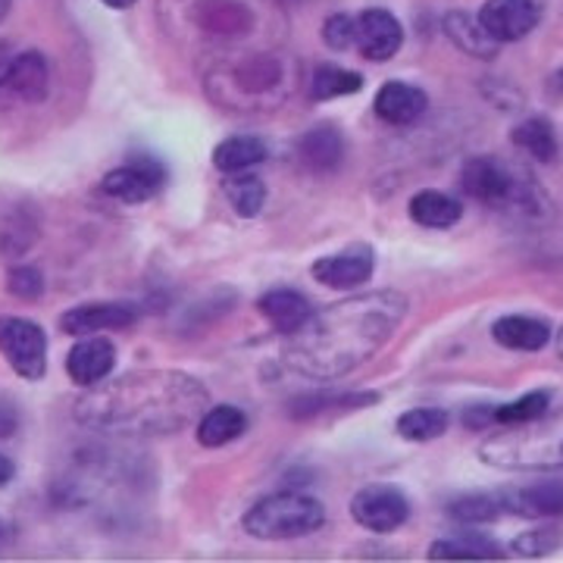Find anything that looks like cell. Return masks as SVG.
I'll list each match as a JSON object with an SVG mask.
<instances>
[{
	"label": "cell",
	"mask_w": 563,
	"mask_h": 563,
	"mask_svg": "<svg viewBox=\"0 0 563 563\" xmlns=\"http://www.w3.org/2000/svg\"><path fill=\"white\" fill-rule=\"evenodd\" d=\"M404 317L407 298L391 288L329 303L285 335L279 363L301 379L335 383L383 351Z\"/></svg>",
	"instance_id": "cell-1"
},
{
	"label": "cell",
	"mask_w": 563,
	"mask_h": 563,
	"mask_svg": "<svg viewBox=\"0 0 563 563\" xmlns=\"http://www.w3.org/2000/svg\"><path fill=\"white\" fill-rule=\"evenodd\" d=\"M210 391L181 369L125 373L91 385L76 401L85 429L120 439H163L201 420Z\"/></svg>",
	"instance_id": "cell-2"
},
{
	"label": "cell",
	"mask_w": 563,
	"mask_h": 563,
	"mask_svg": "<svg viewBox=\"0 0 563 563\" xmlns=\"http://www.w3.org/2000/svg\"><path fill=\"white\" fill-rule=\"evenodd\" d=\"M488 466L510 473H554L563 470V407L544 410L536 420L504 426L479 451Z\"/></svg>",
	"instance_id": "cell-3"
},
{
	"label": "cell",
	"mask_w": 563,
	"mask_h": 563,
	"mask_svg": "<svg viewBox=\"0 0 563 563\" xmlns=\"http://www.w3.org/2000/svg\"><path fill=\"white\" fill-rule=\"evenodd\" d=\"M461 188L473 201L504 210V213H520L529 220L548 210V195L542 191V185L532 176H526L523 169L498 161V157L466 161L461 173Z\"/></svg>",
	"instance_id": "cell-4"
},
{
	"label": "cell",
	"mask_w": 563,
	"mask_h": 563,
	"mask_svg": "<svg viewBox=\"0 0 563 563\" xmlns=\"http://www.w3.org/2000/svg\"><path fill=\"white\" fill-rule=\"evenodd\" d=\"M325 523V510L317 498L303 492H276L254 504L242 517L244 532L261 542H288L317 532Z\"/></svg>",
	"instance_id": "cell-5"
},
{
	"label": "cell",
	"mask_w": 563,
	"mask_h": 563,
	"mask_svg": "<svg viewBox=\"0 0 563 563\" xmlns=\"http://www.w3.org/2000/svg\"><path fill=\"white\" fill-rule=\"evenodd\" d=\"M0 354L25 383H38L47 373V335L25 317H0Z\"/></svg>",
	"instance_id": "cell-6"
},
{
	"label": "cell",
	"mask_w": 563,
	"mask_h": 563,
	"mask_svg": "<svg viewBox=\"0 0 563 563\" xmlns=\"http://www.w3.org/2000/svg\"><path fill=\"white\" fill-rule=\"evenodd\" d=\"M166 181V169L163 163L154 157V154H144V151H135L129 154L122 166L110 169L103 176L101 188L103 195H110L113 201L122 203H147Z\"/></svg>",
	"instance_id": "cell-7"
},
{
	"label": "cell",
	"mask_w": 563,
	"mask_h": 563,
	"mask_svg": "<svg viewBox=\"0 0 563 563\" xmlns=\"http://www.w3.org/2000/svg\"><path fill=\"white\" fill-rule=\"evenodd\" d=\"M351 517L369 532H395L410 520V501L395 485H366L351 498Z\"/></svg>",
	"instance_id": "cell-8"
},
{
	"label": "cell",
	"mask_w": 563,
	"mask_h": 563,
	"mask_svg": "<svg viewBox=\"0 0 563 563\" xmlns=\"http://www.w3.org/2000/svg\"><path fill=\"white\" fill-rule=\"evenodd\" d=\"M476 20L495 44H510L523 41L539 25L542 7L539 0H485Z\"/></svg>",
	"instance_id": "cell-9"
},
{
	"label": "cell",
	"mask_w": 563,
	"mask_h": 563,
	"mask_svg": "<svg viewBox=\"0 0 563 563\" xmlns=\"http://www.w3.org/2000/svg\"><path fill=\"white\" fill-rule=\"evenodd\" d=\"M404 44V25L395 13L388 10H363L354 25V47L361 51L366 60L385 63L391 60Z\"/></svg>",
	"instance_id": "cell-10"
},
{
	"label": "cell",
	"mask_w": 563,
	"mask_h": 563,
	"mask_svg": "<svg viewBox=\"0 0 563 563\" xmlns=\"http://www.w3.org/2000/svg\"><path fill=\"white\" fill-rule=\"evenodd\" d=\"M501 510L523 517V520H554L563 517V483L561 479H539V483L510 485L498 495Z\"/></svg>",
	"instance_id": "cell-11"
},
{
	"label": "cell",
	"mask_w": 563,
	"mask_h": 563,
	"mask_svg": "<svg viewBox=\"0 0 563 563\" xmlns=\"http://www.w3.org/2000/svg\"><path fill=\"white\" fill-rule=\"evenodd\" d=\"M376 269V254L369 244H351L339 254H329L313 263V279L325 285V288H335V291H351L363 282L373 276Z\"/></svg>",
	"instance_id": "cell-12"
},
{
	"label": "cell",
	"mask_w": 563,
	"mask_h": 563,
	"mask_svg": "<svg viewBox=\"0 0 563 563\" xmlns=\"http://www.w3.org/2000/svg\"><path fill=\"white\" fill-rule=\"evenodd\" d=\"M135 320H139L135 303L95 301L66 310L60 317V329L66 335L85 339V335H98V332H107V329H129Z\"/></svg>",
	"instance_id": "cell-13"
},
{
	"label": "cell",
	"mask_w": 563,
	"mask_h": 563,
	"mask_svg": "<svg viewBox=\"0 0 563 563\" xmlns=\"http://www.w3.org/2000/svg\"><path fill=\"white\" fill-rule=\"evenodd\" d=\"M117 366V344L103 335H85L79 344L66 354V376L81 388L103 383Z\"/></svg>",
	"instance_id": "cell-14"
},
{
	"label": "cell",
	"mask_w": 563,
	"mask_h": 563,
	"mask_svg": "<svg viewBox=\"0 0 563 563\" xmlns=\"http://www.w3.org/2000/svg\"><path fill=\"white\" fill-rule=\"evenodd\" d=\"M13 98L25 103H41L51 91V66L41 51H22L13 54L10 73H7V88Z\"/></svg>",
	"instance_id": "cell-15"
},
{
	"label": "cell",
	"mask_w": 563,
	"mask_h": 563,
	"mask_svg": "<svg viewBox=\"0 0 563 563\" xmlns=\"http://www.w3.org/2000/svg\"><path fill=\"white\" fill-rule=\"evenodd\" d=\"M426 91L407 81H385L376 95V117L388 125H413L426 113Z\"/></svg>",
	"instance_id": "cell-16"
},
{
	"label": "cell",
	"mask_w": 563,
	"mask_h": 563,
	"mask_svg": "<svg viewBox=\"0 0 563 563\" xmlns=\"http://www.w3.org/2000/svg\"><path fill=\"white\" fill-rule=\"evenodd\" d=\"M298 157L307 169L313 173H332L344 161V139L342 132L329 122H322L317 129L303 132L298 141Z\"/></svg>",
	"instance_id": "cell-17"
},
{
	"label": "cell",
	"mask_w": 563,
	"mask_h": 563,
	"mask_svg": "<svg viewBox=\"0 0 563 563\" xmlns=\"http://www.w3.org/2000/svg\"><path fill=\"white\" fill-rule=\"evenodd\" d=\"M492 339L507 347V351H523V354H536L544 344L551 342V325L539 317H501L492 325Z\"/></svg>",
	"instance_id": "cell-18"
},
{
	"label": "cell",
	"mask_w": 563,
	"mask_h": 563,
	"mask_svg": "<svg viewBox=\"0 0 563 563\" xmlns=\"http://www.w3.org/2000/svg\"><path fill=\"white\" fill-rule=\"evenodd\" d=\"M257 310L282 335H291L295 329H301L307 317L313 313L310 301L303 298L301 291H295V288H273V291H266L257 301Z\"/></svg>",
	"instance_id": "cell-19"
},
{
	"label": "cell",
	"mask_w": 563,
	"mask_h": 563,
	"mask_svg": "<svg viewBox=\"0 0 563 563\" xmlns=\"http://www.w3.org/2000/svg\"><path fill=\"white\" fill-rule=\"evenodd\" d=\"M244 429H247V417H244L242 407L217 404V407L203 410L201 420H198V442L203 448H222V444L235 442Z\"/></svg>",
	"instance_id": "cell-20"
},
{
	"label": "cell",
	"mask_w": 563,
	"mask_h": 563,
	"mask_svg": "<svg viewBox=\"0 0 563 563\" xmlns=\"http://www.w3.org/2000/svg\"><path fill=\"white\" fill-rule=\"evenodd\" d=\"M463 217V203L444 191H432L426 188L420 195H413L410 201V220L422 225V229H451L457 225Z\"/></svg>",
	"instance_id": "cell-21"
},
{
	"label": "cell",
	"mask_w": 563,
	"mask_h": 563,
	"mask_svg": "<svg viewBox=\"0 0 563 563\" xmlns=\"http://www.w3.org/2000/svg\"><path fill=\"white\" fill-rule=\"evenodd\" d=\"M263 161H266V144L257 135H232V139L220 141L213 151V166L225 176L251 173Z\"/></svg>",
	"instance_id": "cell-22"
},
{
	"label": "cell",
	"mask_w": 563,
	"mask_h": 563,
	"mask_svg": "<svg viewBox=\"0 0 563 563\" xmlns=\"http://www.w3.org/2000/svg\"><path fill=\"white\" fill-rule=\"evenodd\" d=\"M507 558L504 544L488 536H463L429 544V561H501Z\"/></svg>",
	"instance_id": "cell-23"
},
{
	"label": "cell",
	"mask_w": 563,
	"mask_h": 563,
	"mask_svg": "<svg viewBox=\"0 0 563 563\" xmlns=\"http://www.w3.org/2000/svg\"><path fill=\"white\" fill-rule=\"evenodd\" d=\"M510 141H514L520 151H526L532 161H558V135H554V125L544 120V117H532V120L520 122V125L510 132Z\"/></svg>",
	"instance_id": "cell-24"
},
{
	"label": "cell",
	"mask_w": 563,
	"mask_h": 563,
	"mask_svg": "<svg viewBox=\"0 0 563 563\" xmlns=\"http://www.w3.org/2000/svg\"><path fill=\"white\" fill-rule=\"evenodd\" d=\"M363 88L361 73H351L335 63H322L310 76V98L313 101H335V98H347L357 95Z\"/></svg>",
	"instance_id": "cell-25"
},
{
	"label": "cell",
	"mask_w": 563,
	"mask_h": 563,
	"mask_svg": "<svg viewBox=\"0 0 563 563\" xmlns=\"http://www.w3.org/2000/svg\"><path fill=\"white\" fill-rule=\"evenodd\" d=\"M444 35L454 41L461 51H466L470 57H485V60H488V57H495V47H498L495 41L485 35V29L479 25V20L470 16V13H463V10L461 13H451V16L444 20Z\"/></svg>",
	"instance_id": "cell-26"
},
{
	"label": "cell",
	"mask_w": 563,
	"mask_h": 563,
	"mask_svg": "<svg viewBox=\"0 0 563 563\" xmlns=\"http://www.w3.org/2000/svg\"><path fill=\"white\" fill-rule=\"evenodd\" d=\"M222 195H225V201L232 203V210H235L239 217L251 220V217L261 213L263 203H266V185H263L261 176L235 173V176H225V181H222Z\"/></svg>",
	"instance_id": "cell-27"
},
{
	"label": "cell",
	"mask_w": 563,
	"mask_h": 563,
	"mask_svg": "<svg viewBox=\"0 0 563 563\" xmlns=\"http://www.w3.org/2000/svg\"><path fill=\"white\" fill-rule=\"evenodd\" d=\"M448 422L451 417L442 407H417L398 417V435L407 442H432L448 432Z\"/></svg>",
	"instance_id": "cell-28"
},
{
	"label": "cell",
	"mask_w": 563,
	"mask_h": 563,
	"mask_svg": "<svg viewBox=\"0 0 563 563\" xmlns=\"http://www.w3.org/2000/svg\"><path fill=\"white\" fill-rule=\"evenodd\" d=\"M448 514L463 526H483L495 523L501 517V501L495 495H463L448 507Z\"/></svg>",
	"instance_id": "cell-29"
},
{
	"label": "cell",
	"mask_w": 563,
	"mask_h": 563,
	"mask_svg": "<svg viewBox=\"0 0 563 563\" xmlns=\"http://www.w3.org/2000/svg\"><path fill=\"white\" fill-rule=\"evenodd\" d=\"M561 544H563L561 526L544 523V526H536V529H529V532H523V536H517L514 544H510V551H517L520 558H548V554H554Z\"/></svg>",
	"instance_id": "cell-30"
},
{
	"label": "cell",
	"mask_w": 563,
	"mask_h": 563,
	"mask_svg": "<svg viewBox=\"0 0 563 563\" xmlns=\"http://www.w3.org/2000/svg\"><path fill=\"white\" fill-rule=\"evenodd\" d=\"M551 407V395L548 391H529L523 398L510 404H495V426H517V422L536 420Z\"/></svg>",
	"instance_id": "cell-31"
},
{
	"label": "cell",
	"mask_w": 563,
	"mask_h": 563,
	"mask_svg": "<svg viewBox=\"0 0 563 563\" xmlns=\"http://www.w3.org/2000/svg\"><path fill=\"white\" fill-rule=\"evenodd\" d=\"M379 401V395H373V391H363V395H339V398H295L291 404V417H313V413H320V410H329V407H366V404H376Z\"/></svg>",
	"instance_id": "cell-32"
},
{
	"label": "cell",
	"mask_w": 563,
	"mask_h": 563,
	"mask_svg": "<svg viewBox=\"0 0 563 563\" xmlns=\"http://www.w3.org/2000/svg\"><path fill=\"white\" fill-rule=\"evenodd\" d=\"M7 291L22 298V301H38L41 295H44V276H41V269H35V266H16V269H10Z\"/></svg>",
	"instance_id": "cell-33"
},
{
	"label": "cell",
	"mask_w": 563,
	"mask_h": 563,
	"mask_svg": "<svg viewBox=\"0 0 563 563\" xmlns=\"http://www.w3.org/2000/svg\"><path fill=\"white\" fill-rule=\"evenodd\" d=\"M354 25H357V16L335 13V16H329L325 25H322V41L332 51H347V47H354Z\"/></svg>",
	"instance_id": "cell-34"
},
{
	"label": "cell",
	"mask_w": 563,
	"mask_h": 563,
	"mask_svg": "<svg viewBox=\"0 0 563 563\" xmlns=\"http://www.w3.org/2000/svg\"><path fill=\"white\" fill-rule=\"evenodd\" d=\"M463 422L470 429H483V426H492L495 422V404H476L463 413Z\"/></svg>",
	"instance_id": "cell-35"
},
{
	"label": "cell",
	"mask_w": 563,
	"mask_h": 563,
	"mask_svg": "<svg viewBox=\"0 0 563 563\" xmlns=\"http://www.w3.org/2000/svg\"><path fill=\"white\" fill-rule=\"evenodd\" d=\"M16 429H20V413H16V407L0 401V439H10Z\"/></svg>",
	"instance_id": "cell-36"
},
{
	"label": "cell",
	"mask_w": 563,
	"mask_h": 563,
	"mask_svg": "<svg viewBox=\"0 0 563 563\" xmlns=\"http://www.w3.org/2000/svg\"><path fill=\"white\" fill-rule=\"evenodd\" d=\"M544 91H548V98H551V101H563V69H558V73H551V76H548Z\"/></svg>",
	"instance_id": "cell-37"
},
{
	"label": "cell",
	"mask_w": 563,
	"mask_h": 563,
	"mask_svg": "<svg viewBox=\"0 0 563 563\" xmlns=\"http://www.w3.org/2000/svg\"><path fill=\"white\" fill-rule=\"evenodd\" d=\"M10 63H13L10 44H7V41H0V91L7 88V73H10Z\"/></svg>",
	"instance_id": "cell-38"
},
{
	"label": "cell",
	"mask_w": 563,
	"mask_h": 563,
	"mask_svg": "<svg viewBox=\"0 0 563 563\" xmlns=\"http://www.w3.org/2000/svg\"><path fill=\"white\" fill-rule=\"evenodd\" d=\"M13 476H16V463L10 461L7 454H0V488L13 483Z\"/></svg>",
	"instance_id": "cell-39"
},
{
	"label": "cell",
	"mask_w": 563,
	"mask_h": 563,
	"mask_svg": "<svg viewBox=\"0 0 563 563\" xmlns=\"http://www.w3.org/2000/svg\"><path fill=\"white\" fill-rule=\"evenodd\" d=\"M103 7H110V10H129V7H135L139 0H101Z\"/></svg>",
	"instance_id": "cell-40"
},
{
	"label": "cell",
	"mask_w": 563,
	"mask_h": 563,
	"mask_svg": "<svg viewBox=\"0 0 563 563\" xmlns=\"http://www.w3.org/2000/svg\"><path fill=\"white\" fill-rule=\"evenodd\" d=\"M7 13H10V0H0V20H3Z\"/></svg>",
	"instance_id": "cell-41"
},
{
	"label": "cell",
	"mask_w": 563,
	"mask_h": 563,
	"mask_svg": "<svg viewBox=\"0 0 563 563\" xmlns=\"http://www.w3.org/2000/svg\"><path fill=\"white\" fill-rule=\"evenodd\" d=\"M558 354H561V361H563V329L558 332Z\"/></svg>",
	"instance_id": "cell-42"
},
{
	"label": "cell",
	"mask_w": 563,
	"mask_h": 563,
	"mask_svg": "<svg viewBox=\"0 0 563 563\" xmlns=\"http://www.w3.org/2000/svg\"><path fill=\"white\" fill-rule=\"evenodd\" d=\"M0 542H3V526H0Z\"/></svg>",
	"instance_id": "cell-43"
}]
</instances>
